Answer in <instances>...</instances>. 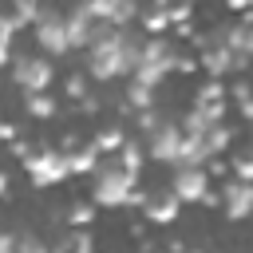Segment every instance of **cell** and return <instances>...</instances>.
Returning <instances> with one entry per match:
<instances>
[{"label": "cell", "instance_id": "2e32d148", "mask_svg": "<svg viewBox=\"0 0 253 253\" xmlns=\"http://www.w3.org/2000/svg\"><path fill=\"white\" fill-rule=\"evenodd\" d=\"M233 170H237V178H245V182H253V154H241Z\"/></svg>", "mask_w": 253, "mask_h": 253}, {"label": "cell", "instance_id": "6da1fadb", "mask_svg": "<svg viewBox=\"0 0 253 253\" xmlns=\"http://www.w3.org/2000/svg\"><path fill=\"white\" fill-rule=\"evenodd\" d=\"M134 186H138V174H134V170H126V166L119 162V166H111V170H99L91 198H95L99 206H111V210H115V206L142 202V198H146V194H138Z\"/></svg>", "mask_w": 253, "mask_h": 253}, {"label": "cell", "instance_id": "3957f363", "mask_svg": "<svg viewBox=\"0 0 253 253\" xmlns=\"http://www.w3.org/2000/svg\"><path fill=\"white\" fill-rule=\"evenodd\" d=\"M24 170H28L32 186H55V182H63L67 174H75V170H71V154H63V150H43V154L28 158Z\"/></svg>", "mask_w": 253, "mask_h": 253}, {"label": "cell", "instance_id": "52a82bcc", "mask_svg": "<svg viewBox=\"0 0 253 253\" xmlns=\"http://www.w3.org/2000/svg\"><path fill=\"white\" fill-rule=\"evenodd\" d=\"M174 190L182 202H206V170L194 162H182V170L174 174Z\"/></svg>", "mask_w": 253, "mask_h": 253}, {"label": "cell", "instance_id": "ba28073f", "mask_svg": "<svg viewBox=\"0 0 253 253\" xmlns=\"http://www.w3.org/2000/svg\"><path fill=\"white\" fill-rule=\"evenodd\" d=\"M221 210H225V217H233V221L249 217V213H253V182L241 178L237 186H229L225 198H221Z\"/></svg>", "mask_w": 253, "mask_h": 253}, {"label": "cell", "instance_id": "277c9868", "mask_svg": "<svg viewBox=\"0 0 253 253\" xmlns=\"http://www.w3.org/2000/svg\"><path fill=\"white\" fill-rule=\"evenodd\" d=\"M36 40H40L47 51H55V55L67 51V47H75V43H71V28H67V16H59V12L36 20Z\"/></svg>", "mask_w": 253, "mask_h": 253}, {"label": "cell", "instance_id": "e0dca14e", "mask_svg": "<svg viewBox=\"0 0 253 253\" xmlns=\"http://www.w3.org/2000/svg\"><path fill=\"white\" fill-rule=\"evenodd\" d=\"M142 24H146V32H162V28H166V24H170V20H166V16H162V12H150V16H146V20H142Z\"/></svg>", "mask_w": 253, "mask_h": 253}, {"label": "cell", "instance_id": "5bb4252c", "mask_svg": "<svg viewBox=\"0 0 253 253\" xmlns=\"http://www.w3.org/2000/svg\"><path fill=\"white\" fill-rule=\"evenodd\" d=\"M12 16L20 24H32L36 20V0H12Z\"/></svg>", "mask_w": 253, "mask_h": 253}, {"label": "cell", "instance_id": "30bf717a", "mask_svg": "<svg viewBox=\"0 0 253 253\" xmlns=\"http://www.w3.org/2000/svg\"><path fill=\"white\" fill-rule=\"evenodd\" d=\"M237 59H245V55H237L229 43L225 47H210L206 55H202V63H206V71L213 75V79H221V75H229L233 67H237Z\"/></svg>", "mask_w": 253, "mask_h": 253}, {"label": "cell", "instance_id": "8992f818", "mask_svg": "<svg viewBox=\"0 0 253 253\" xmlns=\"http://www.w3.org/2000/svg\"><path fill=\"white\" fill-rule=\"evenodd\" d=\"M12 75H16V83L24 87V95L47 91V83H51V63H47V59H16V63H12Z\"/></svg>", "mask_w": 253, "mask_h": 253}, {"label": "cell", "instance_id": "7a4b0ae2", "mask_svg": "<svg viewBox=\"0 0 253 253\" xmlns=\"http://www.w3.org/2000/svg\"><path fill=\"white\" fill-rule=\"evenodd\" d=\"M174 63H178V55H174L162 40H146V43H142V55H138V67H134V79H142V83L158 87V83H162V75H166Z\"/></svg>", "mask_w": 253, "mask_h": 253}, {"label": "cell", "instance_id": "7c38bea8", "mask_svg": "<svg viewBox=\"0 0 253 253\" xmlns=\"http://www.w3.org/2000/svg\"><path fill=\"white\" fill-rule=\"evenodd\" d=\"M28 111H32V115H40V119H47V115L55 111V103H51L43 91H32V95H28Z\"/></svg>", "mask_w": 253, "mask_h": 253}, {"label": "cell", "instance_id": "8fae6325", "mask_svg": "<svg viewBox=\"0 0 253 253\" xmlns=\"http://www.w3.org/2000/svg\"><path fill=\"white\" fill-rule=\"evenodd\" d=\"M95 162H99V146H87V150H75V154H71V170H75V174L95 170Z\"/></svg>", "mask_w": 253, "mask_h": 253}, {"label": "cell", "instance_id": "5b68a950", "mask_svg": "<svg viewBox=\"0 0 253 253\" xmlns=\"http://www.w3.org/2000/svg\"><path fill=\"white\" fill-rule=\"evenodd\" d=\"M182 146H186V134L178 126H170V123L154 126V134H150V158H158V162H182Z\"/></svg>", "mask_w": 253, "mask_h": 253}, {"label": "cell", "instance_id": "9c48e42d", "mask_svg": "<svg viewBox=\"0 0 253 253\" xmlns=\"http://www.w3.org/2000/svg\"><path fill=\"white\" fill-rule=\"evenodd\" d=\"M142 206H146V217H150V221L166 225V221H174V217H178V206H182V198H178V190H162V194H150V198H142Z\"/></svg>", "mask_w": 253, "mask_h": 253}, {"label": "cell", "instance_id": "9a60e30c", "mask_svg": "<svg viewBox=\"0 0 253 253\" xmlns=\"http://www.w3.org/2000/svg\"><path fill=\"white\" fill-rule=\"evenodd\" d=\"M91 217H95L91 206H75V210H71V225H91Z\"/></svg>", "mask_w": 253, "mask_h": 253}, {"label": "cell", "instance_id": "4fadbf2b", "mask_svg": "<svg viewBox=\"0 0 253 253\" xmlns=\"http://www.w3.org/2000/svg\"><path fill=\"white\" fill-rule=\"evenodd\" d=\"M119 162H123L126 170H134V174H138V166H142V150H138L134 142H123V146H119Z\"/></svg>", "mask_w": 253, "mask_h": 253}]
</instances>
